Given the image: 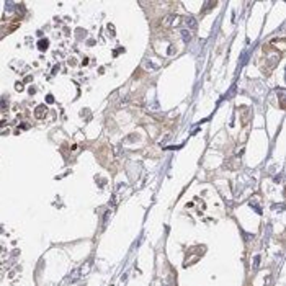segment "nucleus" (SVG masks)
Segmentation results:
<instances>
[{
	"instance_id": "20e7f679",
	"label": "nucleus",
	"mask_w": 286,
	"mask_h": 286,
	"mask_svg": "<svg viewBox=\"0 0 286 286\" xmlns=\"http://www.w3.org/2000/svg\"><path fill=\"white\" fill-rule=\"evenodd\" d=\"M46 100H47V103H51V102H52V96H51V95H47V96H46Z\"/></svg>"
},
{
	"instance_id": "f03ea898",
	"label": "nucleus",
	"mask_w": 286,
	"mask_h": 286,
	"mask_svg": "<svg viewBox=\"0 0 286 286\" xmlns=\"http://www.w3.org/2000/svg\"><path fill=\"white\" fill-rule=\"evenodd\" d=\"M38 46H39V47H41V49H46V47H47V41H46V39H43V41H41V43H39V44H38Z\"/></svg>"
},
{
	"instance_id": "7ed1b4c3",
	"label": "nucleus",
	"mask_w": 286,
	"mask_h": 286,
	"mask_svg": "<svg viewBox=\"0 0 286 286\" xmlns=\"http://www.w3.org/2000/svg\"><path fill=\"white\" fill-rule=\"evenodd\" d=\"M258 263H260V257H255V262H253V267H258Z\"/></svg>"
},
{
	"instance_id": "f257e3e1",
	"label": "nucleus",
	"mask_w": 286,
	"mask_h": 286,
	"mask_svg": "<svg viewBox=\"0 0 286 286\" xmlns=\"http://www.w3.org/2000/svg\"><path fill=\"white\" fill-rule=\"evenodd\" d=\"M46 106H44V105H41V106H38L36 108V118H43L44 115H46Z\"/></svg>"
}]
</instances>
